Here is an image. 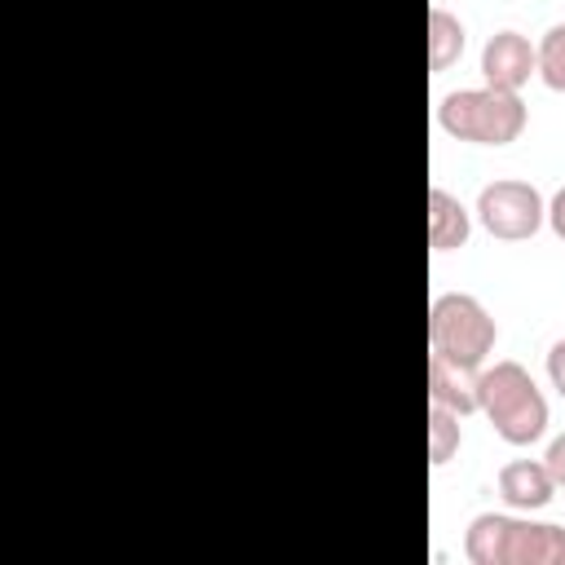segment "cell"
<instances>
[{"instance_id": "1", "label": "cell", "mask_w": 565, "mask_h": 565, "mask_svg": "<svg viewBox=\"0 0 565 565\" xmlns=\"http://www.w3.org/2000/svg\"><path fill=\"white\" fill-rule=\"evenodd\" d=\"M463 552L472 565H565V530L547 521L481 512L468 525Z\"/></svg>"}, {"instance_id": "2", "label": "cell", "mask_w": 565, "mask_h": 565, "mask_svg": "<svg viewBox=\"0 0 565 565\" xmlns=\"http://www.w3.org/2000/svg\"><path fill=\"white\" fill-rule=\"evenodd\" d=\"M477 411H486L494 433L512 446H530L547 428V397L521 362H494L477 371Z\"/></svg>"}, {"instance_id": "3", "label": "cell", "mask_w": 565, "mask_h": 565, "mask_svg": "<svg viewBox=\"0 0 565 565\" xmlns=\"http://www.w3.org/2000/svg\"><path fill=\"white\" fill-rule=\"evenodd\" d=\"M437 128L472 146H508L525 132V102L508 88H459L437 102Z\"/></svg>"}, {"instance_id": "4", "label": "cell", "mask_w": 565, "mask_h": 565, "mask_svg": "<svg viewBox=\"0 0 565 565\" xmlns=\"http://www.w3.org/2000/svg\"><path fill=\"white\" fill-rule=\"evenodd\" d=\"M494 335H499L494 318L468 291H446L428 309V349L450 358V362H463V366L481 371L490 349H494Z\"/></svg>"}, {"instance_id": "5", "label": "cell", "mask_w": 565, "mask_h": 565, "mask_svg": "<svg viewBox=\"0 0 565 565\" xmlns=\"http://www.w3.org/2000/svg\"><path fill=\"white\" fill-rule=\"evenodd\" d=\"M477 216H481V225H486L494 238L521 243V238H534V234H539V225H543V216H547V203H543V194H539L530 181L503 177V181L481 185V194H477Z\"/></svg>"}, {"instance_id": "6", "label": "cell", "mask_w": 565, "mask_h": 565, "mask_svg": "<svg viewBox=\"0 0 565 565\" xmlns=\"http://www.w3.org/2000/svg\"><path fill=\"white\" fill-rule=\"evenodd\" d=\"M481 75L490 88L516 93L521 84H530V75H539V49L521 31H494L481 49Z\"/></svg>"}, {"instance_id": "7", "label": "cell", "mask_w": 565, "mask_h": 565, "mask_svg": "<svg viewBox=\"0 0 565 565\" xmlns=\"http://www.w3.org/2000/svg\"><path fill=\"white\" fill-rule=\"evenodd\" d=\"M499 494L516 512H539V508L552 503L556 481H552L543 459H512V463L499 468Z\"/></svg>"}, {"instance_id": "8", "label": "cell", "mask_w": 565, "mask_h": 565, "mask_svg": "<svg viewBox=\"0 0 565 565\" xmlns=\"http://www.w3.org/2000/svg\"><path fill=\"white\" fill-rule=\"evenodd\" d=\"M428 397L455 415H472L477 411V366L450 362L428 349Z\"/></svg>"}, {"instance_id": "9", "label": "cell", "mask_w": 565, "mask_h": 565, "mask_svg": "<svg viewBox=\"0 0 565 565\" xmlns=\"http://www.w3.org/2000/svg\"><path fill=\"white\" fill-rule=\"evenodd\" d=\"M468 230H472L468 207H463L450 190L433 185V190H428V243H433V252H455V247H463V243H468Z\"/></svg>"}, {"instance_id": "10", "label": "cell", "mask_w": 565, "mask_h": 565, "mask_svg": "<svg viewBox=\"0 0 565 565\" xmlns=\"http://www.w3.org/2000/svg\"><path fill=\"white\" fill-rule=\"evenodd\" d=\"M459 53H463V22L450 9L433 4L428 9V66L446 71V66L459 62Z\"/></svg>"}, {"instance_id": "11", "label": "cell", "mask_w": 565, "mask_h": 565, "mask_svg": "<svg viewBox=\"0 0 565 565\" xmlns=\"http://www.w3.org/2000/svg\"><path fill=\"white\" fill-rule=\"evenodd\" d=\"M455 450H459V415L433 402V411H428V459H433V468L450 463Z\"/></svg>"}, {"instance_id": "12", "label": "cell", "mask_w": 565, "mask_h": 565, "mask_svg": "<svg viewBox=\"0 0 565 565\" xmlns=\"http://www.w3.org/2000/svg\"><path fill=\"white\" fill-rule=\"evenodd\" d=\"M539 75L547 88L565 93V22L547 26V35L539 40Z\"/></svg>"}, {"instance_id": "13", "label": "cell", "mask_w": 565, "mask_h": 565, "mask_svg": "<svg viewBox=\"0 0 565 565\" xmlns=\"http://www.w3.org/2000/svg\"><path fill=\"white\" fill-rule=\"evenodd\" d=\"M547 380H552V388L565 397V340H556V344L547 349Z\"/></svg>"}, {"instance_id": "14", "label": "cell", "mask_w": 565, "mask_h": 565, "mask_svg": "<svg viewBox=\"0 0 565 565\" xmlns=\"http://www.w3.org/2000/svg\"><path fill=\"white\" fill-rule=\"evenodd\" d=\"M543 463H547L552 481H556V486H565V433H561V437H552V446H547Z\"/></svg>"}, {"instance_id": "15", "label": "cell", "mask_w": 565, "mask_h": 565, "mask_svg": "<svg viewBox=\"0 0 565 565\" xmlns=\"http://www.w3.org/2000/svg\"><path fill=\"white\" fill-rule=\"evenodd\" d=\"M547 221H552V230H556V238L565 243V185L552 194V203H547Z\"/></svg>"}]
</instances>
